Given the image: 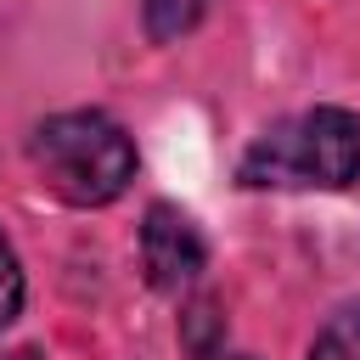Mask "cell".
<instances>
[{
    "label": "cell",
    "instance_id": "cell-7",
    "mask_svg": "<svg viewBox=\"0 0 360 360\" xmlns=\"http://www.w3.org/2000/svg\"><path fill=\"white\" fill-rule=\"evenodd\" d=\"M22 298H28V276H22V259H17V242L0 231V332L22 315Z\"/></svg>",
    "mask_w": 360,
    "mask_h": 360
},
{
    "label": "cell",
    "instance_id": "cell-4",
    "mask_svg": "<svg viewBox=\"0 0 360 360\" xmlns=\"http://www.w3.org/2000/svg\"><path fill=\"white\" fill-rule=\"evenodd\" d=\"M225 343V315H219V298L214 292H197L186 309H180V349L191 360H214Z\"/></svg>",
    "mask_w": 360,
    "mask_h": 360
},
{
    "label": "cell",
    "instance_id": "cell-1",
    "mask_svg": "<svg viewBox=\"0 0 360 360\" xmlns=\"http://www.w3.org/2000/svg\"><path fill=\"white\" fill-rule=\"evenodd\" d=\"M360 180V112L321 101L276 118L236 158V186L248 191H349Z\"/></svg>",
    "mask_w": 360,
    "mask_h": 360
},
{
    "label": "cell",
    "instance_id": "cell-2",
    "mask_svg": "<svg viewBox=\"0 0 360 360\" xmlns=\"http://www.w3.org/2000/svg\"><path fill=\"white\" fill-rule=\"evenodd\" d=\"M28 163L39 174V186L68 202V208H107L129 191L141 152L135 135L101 112V107H68L34 124L28 135Z\"/></svg>",
    "mask_w": 360,
    "mask_h": 360
},
{
    "label": "cell",
    "instance_id": "cell-3",
    "mask_svg": "<svg viewBox=\"0 0 360 360\" xmlns=\"http://www.w3.org/2000/svg\"><path fill=\"white\" fill-rule=\"evenodd\" d=\"M141 270H146V287L163 292V298H180L202 281L208 242H202V231L186 208L146 202V214H141Z\"/></svg>",
    "mask_w": 360,
    "mask_h": 360
},
{
    "label": "cell",
    "instance_id": "cell-8",
    "mask_svg": "<svg viewBox=\"0 0 360 360\" xmlns=\"http://www.w3.org/2000/svg\"><path fill=\"white\" fill-rule=\"evenodd\" d=\"M0 360H45V349H34V343H22V349H6Z\"/></svg>",
    "mask_w": 360,
    "mask_h": 360
},
{
    "label": "cell",
    "instance_id": "cell-9",
    "mask_svg": "<svg viewBox=\"0 0 360 360\" xmlns=\"http://www.w3.org/2000/svg\"><path fill=\"white\" fill-rule=\"evenodd\" d=\"M225 360H253V354H225Z\"/></svg>",
    "mask_w": 360,
    "mask_h": 360
},
{
    "label": "cell",
    "instance_id": "cell-6",
    "mask_svg": "<svg viewBox=\"0 0 360 360\" xmlns=\"http://www.w3.org/2000/svg\"><path fill=\"white\" fill-rule=\"evenodd\" d=\"M202 11H208V0H141V22H146V39L152 45L180 39Z\"/></svg>",
    "mask_w": 360,
    "mask_h": 360
},
{
    "label": "cell",
    "instance_id": "cell-5",
    "mask_svg": "<svg viewBox=\"0 0 360 360\" xmlns=\"http://www.w3.org/2000/svg\"><path fill=\"white\" fill-rule=\"evenodd\" d=\"M304 360H360V298H349L343 309H332L321 321Z\"/></svg>",
    "mask_w": 360,
    "mask_h": 360
}]
</instances>
